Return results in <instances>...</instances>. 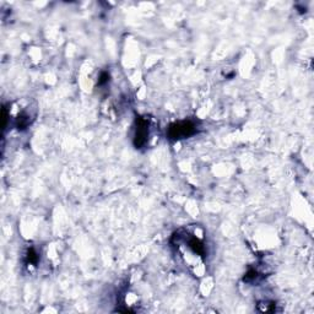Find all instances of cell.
<instances>
[{
  "instance_id": "cell-1",
  "label": "cell",
  "mask_w": 314,
  "mask_h": 314,
  "mask_svg": "<svg viewBox=\"0 0 314 314\" xmlns=\"http://www.w3.org/2000/svg\"><path fill=\"white\" fill-rule=\"evenodd\" d=\"M196 132V126L194 122L184 121L174 123L169 127L168 138L172 140H179V139H185L188 136L193 135Z\"/></svg>"
},
{
  "instance_id": "cell-2",
  "label": "cell",
  "mask_w": 314,
  "mask_h": 314,
  "mask_svg": "<svg viewBox=\"0 0 314 314\" xmlns=\"http://www.w3.org/2000/svg\"><path fill=\"white\" fill-rule=\"evenodd\" d=\"M136 133H135V146L136 149L143 145H145L149 136V128H147V122L145 119L139 118L136 119Z\"/></svg>"
},
{
  "instance_id": "cell-3",
  "label": "cell",
  "mask_w": 314,
  "mask_h": 314,
  "mask_svg": "<svg viewBox=\"0 0 314 314\" xmlns=\"http://www.w3.org/2000/svg\"><path fill=\"white\" fill-rule=\"evenodd\" d=\"M27 259H29L30 264H36L38 262V254L36 253L35 249H30L27 253Z\"/></svg>"
}]
</instances>
